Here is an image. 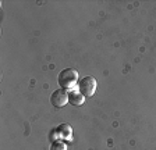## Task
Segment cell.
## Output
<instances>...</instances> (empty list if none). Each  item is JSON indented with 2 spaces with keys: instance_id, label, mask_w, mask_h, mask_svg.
Returning a JSON list of instances; mask_svg holds the SVG:
<instances>
[{
  "instance_id": "obj_6",
  "label": "cell",
  "mask_w": 156,
  "mask_h": 150,
  "mask_svg": "<svg viewBox=\"0 0 156 150\" xmlns=\"http://www.w3.org/2000/svg\"><path fill=\"white\" fill-rule=\"evenodd\" d=\"M50 150H67V145H66L64 140H55L52 143V146H50Z\"/></svg>"
},
{
  "instance_id": "obj_2",
  "label": "cell",
  "mask_w": 156,
  "mask_h": 150,
  "mask_svg": "<svg viewBox=\"0 0 156 150\" xmlns=\"http://www.w3.org/2000/svg\"><path fill=\"white\" fill-rule=\"evenodd\" d=\"M96 86H98V84L94 77H84L82 79H80L77 88L85 97H91V96L95 95V92H96Z\"/></svg>"
},
{
  "instance_id": "obj_4",
  "label": "cell",
  "mask_w": 156,
  "mask_h": 150,
  "mask_svg": "<svg viewBox=\"0 0 156 150\" xmlns=\"http://www.w3.org/2000/svg\"><path fill=\"white\" fill-rule=\"evenodd\" d=\"M68 103L73 106H82L85 103V96L78 90V88H74L68 90Z\"/></svg>"
},
{
  "instance_id": "obj_1",
  "label": "cell",
  "mask_w": 156,
  "mask_h": 150,
  "mask_svg": "<svg viewBox=\"0 0 156 150\" xmlns=\"http://www.w3.org/2000/svg\"><path fill=\"white\" fill-rule=\"evenodd\" d=\"M57 82L63 89L71 90V89L77 88V85H78V72L74 68L63 70L57 77Z\"/></svg>"
},
{
  "instance_id": "obj_3",
  "label": "cell",
  "mask_w": 156,
  "mask_h": 150,
  "mask_svg": "<svg viewBox=\"0 0 156 150\" xmlns=\"http://www.w3.org/2000/svg\"><path fill=\"white\" fill-rule=\"evenodd\" d=\"M50 103H52V106H55L57 108L64 107L68 103V90L63 88L56 89L52 93V96H50Z\"/></svg>"
},
{
  "instance_id": "obj_5",
  "label": "cell",
  "mask_w": 156,
  "mask_h": 150,
  "mask_svg": "<svg viewBox=\"0 0 156 150\" xmlns=\"http://www.w3.org/2000/svg\"><path fill=\"white\" fill-rule=\"evenodd\" d=\"M56 132L60 140H70L73 136V128L68 124H60L56 128Z\"/></svg>"
}]
</instances>
